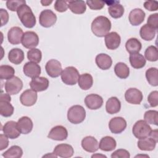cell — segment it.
Returning a JSON list of instances; mask_svg holds the SVG:
<instances>
[{"label":"cell","mask_w":158,"mask_h":158,"mask_svg":"<svg viewBox=\"0 0 158 158\" xmlns=\"http://www.w3.org/2000/svg\"><path fill=\"white\" fill-rule=\"evenodd\" d=\"M54 7L55 10L59 12H65L68 9V1H56Z\"/></svg>","instance_id":"cell-45"},{"label":"cell","mask_w":158,"mask_h":158,"mask_svg":"<svg viewBox=\"0 0 158 158\" xmlns=\"http://www.w3.org/2000/svg\"><path fill=\"white\" fill-rule=\"evenodd\" d=\"M91 31L98 37L105 36L111 29L110 20L102 15L96 17L91 23Z\"/></svg>","instance_id":"cell-1"},{"label":"cell","mask_w":158,"mask_h":158,"mask_svg":"<svg viewBox=\"0 0 158 158\" xmlns=\"http://www.w3.org/2000/svg\"><path fill=\"white\" fill-rule=\"evenodd\" d=\"M130 157V152L127 150L123 149H118L111 154L112 158H129Z\"/></svg>","instance_id":"cell-48"},{"label":"cell","mask_w":158,"mask_h":158,"mask_svg":"<svg viewBox=\"0 0 158 158\" xmlns=\"http://www.w3.org/2000/svg\"><path fill=\"white\" fill-rule=\"evenodd\" d=\"M142 48L141 42L135 38H131L127 40L125 44V48L130 54L139 52Z\"/></svg>","instance_id":"cell-33"},{"label":"cell","mask_w":158,"mask_h":158,"mask_svg":"<svg viewBox=\"0 0 158 158\" xmlns=\"http://www.w3.org/2000/svg\"><path fill=\"white\" fill-rule=\"evenodd\" d=\"M147 24L154 28L155 30L158 28V14L155 13L151 14L147 20Z\"/></svg>","instance_id":"cell-46"},{"label":"cell","mask_w":158,"mask_h":158,"mask_svg":"<svg viewBox=\"0 0 158 158\" xmlns=\"http://www.w3.org/2000/svg\"><path fill=\"white\" fill-rule=\"evenodd\" d=\"M14 108L10 104V101L0 100V114L5 117H10L14 113Z\"/></svg>","instance_id":"cell-36"},{"label":"cell","mask_w":158,"mask_h":158,"mask_svg":"<svg viewBox=\"0 0 158 158\" xmlns=\"http://www.w3.org/2000/svg\"><path fill=\"white\" fill-rule=\"evenodd\" d=\"M23 72L27 77L33 78L39 77L41 70V67L36 63L33 62H28L23 65Z\"/></svg>","instance_id":"cell-19"},{"label":"cell","mask_w":158,"mask_h":158,"mask_svg":"<svg viewBox=\"0 0 158 158\" xmlns=\"http://www.w3.org/2000/svg\"><path fill=\"white\" fill-rule=\"evenodd\" d=\"M4 88L6 93L10 95L17 94L22 90L23 82L19 77L15 76L7 80L4 85Z\"/></svg>","instance_id":"cell-6"},{"label":"cell","mask_w":158,"mask_h":158,"mask_svg":"<svg viewBox=\"0 0 158 158\" xmlns=\"http://www.w3.org/2000/svg\"><path fill=\"white\" fill-rule=\"evenodd\" d=\"M52 2V1H41V3L43 4V6H47L48 5H49Z\"/></svg>","instance_id":"cell-53"},{"label":"cell","mask_w":158,"mask_h":158,"mask_svg":"<svg viewBox=\"0 0 158 158\" xmlns=\"http://www.w3.org/2000/svg\"><path fill=\"white\" fill-rule=\"evenodd\" d=\"M23 4H26L24 0H8L6 1V6L11 11H17L19 7Z\"/></svg>","instance_id":"cell-43"},{"label":"cell","mask_w":158,"mask_h":158,"mask_svg":"<svg viewBox=\"0 0 158 158\" xmlns=\"http://www.w3.org/2000/svg\"><path fill=\"white\" fill-rule=\"evenodd\" d=\"M38 98L36 91L32 89H28L24 91L20 96V101L21 104L25 106L30 107L33 106Z\"/></svg>","instance_id":"cell-12"},{"label":"cell","mask_w":158,"mask_h":158,"mask_svg":"<svg viewBox=\"0 0 158 158\" xmlns=\"http://www.w3.org/2000/svg\"><path fill=\"white\" fill-rule=\"evenodd\" d=\"M8 137L4 134L0 135V150L2 151L3 149L7 148L9 146V139Z\"/></svg>","instance_id":"cell-51"},{"label":"cell","mask_w":158,"mask_h":158,"mask_svg":"<svg viewBox=\"0 0 158 158\" xmlns=\"http://www.w3.org/2000/svg\"><path fill=\"white\" fill-rule=\"evenodd\" d=\"M17 128L20 132L22 134L27 135L30 133L33 127V122L27 116H23L20 118L17 121Z\"/></svg>","instance_id":"cell-24"},{"label":"cell","mask_w":158,"mask_h":158,"mask_svg":"<svg viewBox=\"0 0 158 158\" xmlns=\"http://www.w3.org/2000/svg\"><path fill=\"white\" fill-rule=\"evenodd\" d=\"M127 127L126 120L121 117H115L111 118L109 122L110 131L114 134H119L123 131Z\"/></svg>","instance_id":"cell-10"},{"label":"cell","mask_w":158,"mask_h":158,"mask_svg":"<svg viewBox=\"0 0 158 158\" xmlns=\"http://www.w3.org/2000/svg\"><path fill=\"white\" fill-rule=\"evenodd\" d=\"M23 35V32L21 28L19 27H13L8 31V41L12 44H19L22 43Z\"/></svg>","instance_id":"cell-20"},{"label":"cell","mask_w":158,"mask_h":158,"mask_svg":"<svg viewBox=\"0 0 158 158\" xmlns=\"http://www.w3.org/2000/svg\"><path fill=\"white\" fill-rule=\"evenodd\" d=\"M53 153L57 157L62 158L71 157L74 153L72 146L68 144H57L54 149Z\"/></svg>","instance_id":"cell-18"},{"label":"cell","mask_w":158,"mask_h":158,"mask_svg":"<svg viewBox=\"0 0 158 158\" xmlns=\"http://www.w3.org/2000/svg\"><path fill=\"white\" fill-rule=\"evenodd\" d=\"M49 82L48 79L43 77L33 78L30 82L31 89L36 92H41L46 90L49 86Z\"/></svg>","instance_id":"cell-16"},{"label":"cell","mask_w":158,"mask_h":158,"mask_svg":"<svg viewBox=\"0 0 158 158\" xmlns=\"http://www.w3.org/2000/svg\"><path fill=\"white\" fill-rule=\"evenodd\" d=\"M15 69L10 65H2L0 66V78L1 80H9L14 77Z\"/></svg>","instance_id":"cell-39"},{"label":"cell","mask_w":158,"mask_h":158,"mask_svg":"<svg viewBox=\"0 0 158 158\" xmlns=\"http://www.w3.org/2000/svg\"><path fill=\"white\" fill-rule=\"evenodd\" d=\"M129 60L131 67L136 69H139L144 67L146 63L144 57L138 52L130 54Z\"/></svg>","instance_id":"cell-28"},{"label":"cell","mask_w":158,"mask_h":158,"mask_svg":"<svg viewBox=\"0 0 158 158\" xmlns=\"http://www.w3.org/2000/svg\"><path fill=\"white\" fill-rule=\"evenodd\" d=\"M117 146L116 141L112 136H106L103 137L99 144V148L104 151H113Z\"/></svg>","instance_id":"cell-27"},{"label":"cell","mask_w":158,"mask_h":158,"mask_svg":"<svg viewBox=\"0 0 158 158\" xmlns=\"http://www.w3.org/2000/svg\"><path fill=\"white\" fill-rule=\"evenodd\" d=\"M8 59L12 64H20L24 59V52L21 49L13 48L9 52Z\"/></svg>","instance_id":"cell-30"},{"label":"cell","mask_w":158,"mask_h":158,"mask_svg":"<svg viewBox=\"0 0 158 158\" xmlns=\"http://www.w3.org/2000/svg\"><path fill=\"white\" fill-rule=\"evenodd\" d=\"M86 111L80 105H74L69 108L67 112L68 120L73 124H78L84 121Z\"/></svg>","instance_id":"cell-3"},{"label":"cell","mask_w":158,"mask_h":158,"mask_svg":"<svg viewBox=\"0 0 158 158\" xmlns=\"http://www.w3.org/2000/svg\"><path fill=\"white\" fill-rule=\"evenodd\" d=\"M85 103L88 109L91 110H96L102 107L103 104V99L99 94H90L85 97Z\"/></svg>","instance_id":"cell-15"},{"label":"cell","mask_w":158,"mask_h":158,"mask_svg":"<svg viewBox=\"0 0 158 158\" xmlns=\"http://www.w3.org/2000/svg\"><path fill=\"white\" fill-rule=\"evenodd\" d=\"M106 157V156L104 155H101V154H94L91 156V157Z\"/></svg>","instance_id":"cell-54"},{"label":"cell","mask_w":158,"mask_h":158,"mask_svg":"<svg viewBox=\"0 0 158 158\" xmlns=\"http://www.w3.org/2000/svg\"><path fill=\"white\" fill-rule=\"evenodd\" d=\"M144 119L148 124L158 125V112L155 110H149L144 113Z\"/></svg>","instance_id":"cell-40"},{"label":"cell","mask_w":158,"mask_h":158,"mask_svg":"<svg viewBox=\"0 0 158 158\" xmlns=\"http://www.w3.org/2000/svg\"><path fill=\"white\" fill-rule=\"evenodd\" d=\"M95 62L97 66L102 70H107L110 68L112 64V60L109 55L101 53L96 56Z\"/></svg>","instance_id":"cell-25"},{"label":"cell","mask_w":158,"mask_h":158,"mask_svg":"<svg viewBox=\"0 0 158 158\" xmlns=\"http://www.w3.org/2000/svg\"><path fill=\"white\" fill-rule=\"evenodd\" d=\"M2 130L10 139L17 138L21 133L17 128V123L13 120L7 122L2 128Z\"/></svg>","instance_id":"cell-13"},{"label":"cell","mask_w":158,"mask_h":158,"mask_svg":"<svg viewBox=\"0 0 158 158\" xmlns=\"http://www.w3.org/2000/svg\"><path fill=\"white\" fill-rule=\"evenodd\" d=\"M39 37L38 35L32 31H28L23 33L22 44L23 47L27 49L35 48L38 45Z\"/></svg>","instance_id":"cell-8"},{"label":"cell","mask_w":158,"mask_h":158,"mask_svg":"<svg viewBox=\"0 0 158 158\" xmlns=\"http://www.w3.org/2000/svg\"><path fill=\"white\" fill-rule=\"evenodd\" d=\"M114 72L118 78L125 79L129 76L130 69L125 63L118 62L114 67Z\"/></svg>","instance_id":"cell-35"},{"label":"cell","mask_w":158,"mask_h":158,"mask_svg":"<svg viewBox=\"0 0 158 158\" xmlns=\"http://www.w3.org/2000/svg\"><path fill=\"white\" fill-rule=\"evenodd\" d=\"M149 136H151V138L154 139L157 143L158 141V133H157V130H151Z\"/></svg>","instance_id":"cell-52"},{"label":"cell","mask_w":158,"mask_h":158,"mask_svg":"<svg viewBox=\"0 0 158 158\" xmlns=\"http://www.w3.org/2000/svg\"><path fill=\"white\" fill-rule=\"evenodd\" d=\"M145 12L139 8H136L131 10L128 15L130 23L133 26H138L142 23L144 20Z\"/></svg>","instance_id":"cell-22"},{"label":"cell","mask_w":158,"mask_h":158,"mask_svg":"<svg viewBox=\"0 0 158 158\" xmlns=\"http://www.w3.org/2000/svg\"><path fill=\"white\" fill-rule=\"evenodd\" d=\"M27 58L30 62L40 63L42 59L41 51L37 48H33L27 52Z\"/></svg>","instance_id":"cell-41"},{"label":"cell","mask_w":158,"mask_h":158,"mask_svg":"<svg viewBox=\"0 0 158 158\" xmlns=\"http://www.w3.org/2000/svg\"><path fill=\"white\" fill-rule=\"evenodd\" d=\"M152 129L149 125L143 120L137 121L133 125L132 133L138 139H143L148 137Z\"/></svg>","instance_id":"cell-5"},{"label":"cell","mask_w":158,"mask_h":158,"mask_svg":"<svg viewBox=\"0 0 158 158\" xmlns=\"http://www.w3.org/2000/svg\"><path fill=\"white\" fill-rule=\"evenodd\" d=\"M57 21V16L50 9H45L41 12L39 17L40 24L44 27L49 28L54 25Z\"/></svg>","instance_id":"cell-7"},{"label":"cell","mask_w":158,"mask_h":158,"mask_svg":"<svg viewBox=\"0 0 158 158\" xmlns=\"http://www.w3.org/2000/svg\"><path fill=\"white\" fill-rule=\"evenodd\" d=\"M156 143L157 142L151 137H146L143 139H139L138 141V147L141 151H151L155 149Z\"/></svg>","instance_id":"cell-31"},{"label":"cell","mask_w":158,"mask_h":158,"mask_svg":"<svg viewBox=\"0 0 158 158\" xmlns=\"http://www.w3.org/2000/svg\"><path fill=\"white\" fill-rule=\"evenodd\" d=\"M144 7L149 11H156L158 9V2L156 1H147L144 2Z\"/></svg>","instance_id":"cell-49"},{"label":"cell","mask_w":158,"mask_h":158,"mask_svg":"<svg viewBox=\"0 0 158 158\" xmlns=\"http://www.w3.org/2000/svg\"><path fill=\"white\" fill-rule=\"evenodd\" d=\"M45 69L47 74L52 78L58 77L62 72V65L56 59H51L48 61L45 65Z\"/></svg>","instance_id":"cell-9"},{"label":"cell","mask_w":158,"mask_h":158,"mask_svg":"<svg viewBox=\"0 0 158 158\" xmlns=\"http://www.w3.org/2000/svg\"><path fill=\"white\" fill-rule=\"evenodd\" d=\"M68 7L75 14H82L86 10V6L84 1H68Z\"/></svg>","instance_id":"cell-29"},{"label":"cell","mask_w":158,"mask_h":158,"mask_svg":"<svg viewBox=\"0 0 158 158\" xmlns=\"http://www.w3.org/2000/svg\"><path fill=\"white\" fill-rule=\"evenodd\" d=\"M148 101L152 107H155L158 105V91H153L148 95Z\"/></svg>","instance_id":"cell-47"},{"label":"cell","mask_w":158,"mask_h":158,"mask_svg":"<svg viewBox=\"0 0 158 158\" xmlns=\"http://www.w3.org/2000/svg\"><path fill=\"white\" fill-rule=\"evenodd\" d=\"M104 41L106 46L108 49L114 50L120 46L121 38L117 32L112 31L109 33L105 36Z\"/></svg>","instance_id":"cell-17"},{"label":"cell","mask_w":158,"mask_h":158,"mask_svg":"<svg viewBox=\"0 0 158 158\" xmlns=\"http://www.w3.org/2000/svg\"><path fill=\"white\" fill-rule=\"evenodd\" d=\"M144 56L146 59L149 61H157L158 59L157 48L154 46H149L146 48L144 52Z\"/></svg>","instance_id":"cell-42"},{"label":"cell","mask_w":158,"mask_h":158,"mask_svg":"<svg viewBox=\"0 0 158 158\" xmlns=\"http://www.w3.org/2000/svg\"><path fill=\"white\" fill-rule=\"evenodd\" d=\"M121 109V103L117 97H111L106 102V110L109 114L118 113Z\"/></svg>","instance_id":"cell-26"},{"label":"cell","mask_w":158,"mask_h":158,"mask_svg":"<svg viewBox=\"0 0 158 158\" xmlns=\"http://www.w3.org/2000/svg\"><path fill=\"white\" fill-rule=\"evenodd\" d=\"M86 4L88 6V7L93 10H101L102 9L104 5L105 2L104 1H86Z\"/></svg>","instance_id":"cell-44"},{"label":"cell","mask_w":158,"mask_h":158,"mask_svg":"<svg viewBox=\"0 0 158 158\" xmlns=\"http://www.w3.org/2000/svg\"><path fill=\"white\" fill-rule=\"evenodd\" d=\"M17 13L20 22L26 28H31L36 25V17L31 8L26 4L20 6Z\"/></svg>","instance_id":"cell-2"},{"label":"cell","mask_w":158,"mask_h":158,"mask_svg":"<svg viewBox=\"0 0 158 158\" xmlns=\"http://www.w3.org/2000/svg\"><path fill=\"white\" fill-rule=\"evenodd\" d=\"M154 28L149 26L148 24H144L142 26L139 30L141 38L145 41H151L153 40L156 35V31Z\"/></svg>","instance_id":"cell-34"},{"label":"cell","mask_w":158,"mask_h":158,"mask_svg":"<svg viewBox=\"0 0 158 158\" xmlns=\"http://www.w3.org/2000/svg\"><path fill=\"white\" fill-rule=\"evenodd\" d=\"M48 137L56 141H64L68 137V131L64 127L57 125L51 128Z\"/></svg>","instance_id":"cell-14"},{"label":"cell","mask_w":158,"mask_h":158,"mask_svg":"<svg viewBox=\"0 0 158 158\" xmlns=\"http://www.w3.org/2000/svg\"><path fill=\"white\" fill-rule=\"evenodd\" d=\"M60 75L62 82L67 85H75L78 82L80 77L78 70L72 66L65 68Z\"/></svg>","instance_id":"cell-4"},{"label":"cell","mask_w":158,"mask_h":158,"mask_svg":"<svg viewBox=\"0 0 158 158\" xmlns=\"http://www.w3.org/2000/svg\"><path fill=\"white\" fill-rule=\"evenodd\" d=\"M79 87L83 90H88L93 84V78L89 73H83L80 75L78 81Z\"/></svg>","instance_id":"cell-32"},{"label":"cell","mask_w":158,"mask_h":158,"mask_svg":"<svg viewBox=\"0 0 158 158\" xmlns=\"http://www.w3.org/2000/svg\"><path fill=\"white\" fill-rule=\"evenodd\" d=\"M146 78L148 82L153 86L158 85V70L156 67H151L146 71Z\"/></svg>","instance_id":"cell-37"},{"label":"cell","mask_w":158,"mask_h":158,"mask_svg":"<svg viewBox=\"0 0 158 158\" xmlns=\"http://www.w3.org/2000/svg\"><path fill=\"white\" fill-rule=\"evenodd\" d=\"M81 144L83 149L89 152H94L99 149L98 140L91 136H88L83 138Z\"/></svg>","instance_id":"cell-23"},{"label":"cell","mask_w":158,"mask_h":158,"mask_svg":"<svg viewBox=\"0 0 158 158\" xmlns=\"http://www.w3.org/2000/svg\"><path fill=\"white\" fill-rule=\"evenodd\" d=\"M143 98L142 92L138 89L131 88L128 89L125 93L126 101L132 104H139Z\"/></svg>","instance_id":"cell-11"},{"label":"cell","mask_w":158,"mask_h":158,"mask_svg":"<svg viewBox=\"0 0 158 158\" xmlns=\"http://www.w3.org/2000/svg\"><path fill=\"white\" fill-rule=\"evenodd\" d=\"M23 155L22 148L17 145H14L9 148L2 154V156L5 158H20Z\"/></svg>","instance_id":"cell-38"},{"label":"cell","mask_w":158,"mask_h":158,"mask_svg":"<svg viewBox=\"0 0 158 158\" xmlns=\"http://www.w3.org/2000/svg\"><path fill=\"white\" fill-rule=\"evenodd\" d=\"M0 14H1V26L2 27L8 22L9 16L7 11L4 9H0Z\"/></svg>","instance_id":"cell-50"},{"label":"cell","mask_w":158,"mask_h":158,"mask_svg":"<svg viewBox=\"0 0 158 158\" xmlns=\"http://www.w3.org/2000/svg\"><path fill=\"white\" fill-rule=\"evenodd\" d=\"M105 3H108V12L109 15L114 19L120 18L124 14L123 6L119 4V1H106Z\"/></svg>","instance_id":"cell-21"}]
</instances>
